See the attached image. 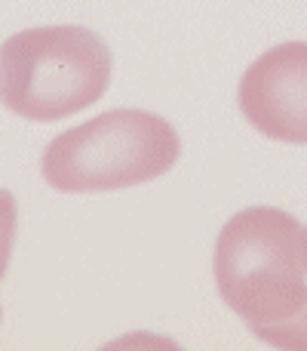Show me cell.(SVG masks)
Listing matches in <instances>:
<instances>
[{
	"instance_id": "1",
	"label": "cell",
	"mask_w": 307,
	"mask_h": 351,
	"mask_svg": "<svg viewBox=\"0 0 307 351\" xmlns=\"http://www.w3.org/2000/svg\"><path fill=\"white\" fill-rule=\"evenodd\" d=\"M218 296L255 336L289 321L307 302L304 231L277 206H249L224 222L215 241Z\"/></svg>"
},
{
	"instance_id": "2",
	"label": "cell",
	"mask_w": 307,
	"mask_h": 351,
	"mask_svg": "<svg viewBox=\"0 0 307 351\" xmlns=\"http://www.w3.org/2000/svg\"><path fill=\"white\" fill-rule=\"evenodd\" d=\"M114 59L86 25H40L0 43V105L53 123L96 105L108 93Z\"/></svg>"
},
{
	"instance_id": "3",
	"label": "cell",
	"mask_w": 307,
	"mask_h": 351,
	"mask_svg": "<svg viewBox=\"0 0 307 351\" xmlns=\"http://www.w3.org/2000/svg\"><path fill=\"white\" fill-rule=\"evenodd\" d=\"M181 139L160 114L114 108L55 136L40 173L62 194H96L145 185L178 164Z\"/></svg>"
},
{
	"instance_id": "4",
	"label": "cell",
	"mask_w": 307,
	"mask_h": 351,
	"mask_svg": "<svg viewBox=\"0 0 307 351\" xmlns=\"http://www.w3.org/2000/svg\"><path fill=\"white\" fill-rule=\"evenodd\" d=\"M237 102L261 136L307 145V43L289 40L261 53L240 77Z\"/></svg>"
},
{
	"instance_id": "5",
	"label": "cell",
	"mask_w": 307,
	"mask_h": 351,
	"mask_svg": "<svg viewBox=\"0 0 307 351\" xmlns=\"http://www.w3.org/2000/svg\"><path fill=\"white\" fill-rule=\"evenodd\" d=\"M261 342L273 348H286V351H307V302L302 305L298 315H292L289 321L277 324V327L258 333Z\"/></svg>"
},
{
	"instance_id": "6",
	"label": "cell",
	"mask_w": 307,
	"mask_h": 351,
	"mask_svg": "<svg viewBox=\"0 0 307 351\" xmlns=\"http://www.w3.org/2000/svg\"><path fill=\"white\" fill-rule=\"evenodd\" d=\"M16 234H18V204L12 197V191L0 188V280L6 278V268H10Z\"/></svg>"
},
{
	"instance_id": "7",
	"label": "cell",
	"mask_w": 307,
	"mask_h": 351,
	"mask_svg": "<svg viewBox=\"0 0 307 351\" xmlns=\"http://www.w3.org/2000/svg\"><path fill=\"white\" fill-rule=\"evenodd\" d=\"M304 259H307V231H304Z\"/></svg>"
},
{
	"instance_id": "8",
	"label": "cell",
	"mask_w": 307,
	"mask_h": 351,
	"mask_svg": "<svg viewBox=\"0 0 307 351\" xmlns=\"http://www.w3.org/2000/svg\"><path fill=\"white\" fill-rule=\"evenodd\" d=\"M0 317H3V311H0Z\"/></svg>"
}]
</instances>
